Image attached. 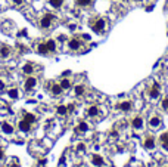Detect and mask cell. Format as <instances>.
Wrapping results in <instances>:
<instances>
[{
    "instance_id": "cell-1",
    "label": "cell",
    "mask_w": 168,
    "mask_h": 167,
    "mask_svg": "<svg viewBox=\"0 0 168 167\" xmlns=\"http://www.w3.org/2000/svg\"><path fill=\"white\" fill-rule=\"evenodd\" d=\"M55 19V16H53L52 13H46L41 18V21H40V25H41V28H49L50 25H52V21Z\"/></svg>"
},
{
    "instance_id": "cell-2",
    "label": "cell",
    "mask_w": 168,
    "mask_h": 167,
    "mask_svg": "<svg viewBox=\"0 0 168 167\" xmlns=\"http://www.w3.org/2000/svg\"><path fill=\"white\" fill-rule=\"evenodd\" d=\"M105 25H106V22H105V19H96L93 24H92V28H93V31H96V33H102L103 30H105Z\"/></svg>"
},
{
    "instance_id": "cell-3",
    "label": "cell",
    "mask_w": 168,
    "mask_h": 167,
    "mask_svg": "<svg viewBox=\"0 0 168 167\" xmlns=\"http://www.w3.org/2000/svg\"><path fill=\"white\" fill-rule=\"evenodd\" d=\"M18 129H19L21 132H24V133H28V132L31 130V123L25 121V120H21L19 123H18Z\"/></svg>"
},
{
    "instance_id": "cell-4",
    "label": "cell",
    "mask_w": 168,
    "mask_h": 167,
    "mask_svg": "<svg viewBox=\"0 0 168 167\" xmlns=\"http://www.w3.org/2000/svg\"><path fill=\"white\" fill-rule=\"evenodd\" d=\"M159 126H161V118L156 117V116L150 117V120H149V127L156 130V129H159Z\"/></svg>"
},
{
    "instance_id": "cell-5",
    "label": "cell",
    "mask_w": 168,
    "mask_h": 167,
    "mask_svg": "<svg viewBox=\"0 0 168 167\" xmlns=\"http://www.w3.org/2000/svg\"><path fill=\"white\" fill-rule=\"evenodd\" d=\"M159 83H153V86H152V89H150V92H149V95H150V98L152 99H156V98H159Z\"/></svg>"
},
{
    "instance_id": "cell-6",
    "label": "cell",
    "mask_w": 168,
    "mask_h": 167,
    "mask_svg": "<svg viewBox=\"0 0 168 167\" xmlns=\"http://www.w3.org/2000/svg\"><path fill=\"white\" fill-rule=\"evenodd\" d=\"M35 84H37V80H35L34 77H30V78H27V80H25L24 87H25V90H31V89H34Z\"/></svg>"
},
{
    "instance_id": "cell-7",
    "label": "cell",
    "mask_w": 168,
    "mask_h": 167,
    "mask_svg": "<svg viewBox=\"0 0 168 167\" xmlns=\"http://www.w3.org/2000/svg\"><path fill=\"white\" fill-rule=\"evenodd\" d=\"M131 126L133 127H134L136 130H139V129H141V127H143V118H141V117H134V118H133V121H131Z\"/></svg>"
},
{
    "instance_id": "cell-8",
    "label": "cell",
    "mask_w": 168,
    "mask_h": 167,
    "mask_svg": "<svg viewBox=\"0 0 168 167\" xmlns=\"http://www.w3.org/2000/svg\"><path fill=\"white\" fill-rule=\"evenodd\" d=\"M92 163H93L96 167H102L105 161H103V158H102L100 155H96V154H94V155L92 157Z\"/></svg>"
},
{
    "instance_id": "cell-9",
    "label": "cell",
    "mask_w": 168,
    "mask_h": 167,
    "mask_svg": "<svg viewBox=\"0 0 168 167\" xmlns=\"http://www.w3.org/2000/svg\"><path fill=\"white\" fill-rule=\"evenodd\" d=\"M68 46H69L71 50H78L80 46H81V43H80V40H77V39H72V40H69Z\"/></svg>"
},
{
    "instance_id": "cell-10",
    "label": "cell",
    "mask_w": 168,
    "mask_h": 167,
    "mask_svg": "<svg viewBox=\"0 0 168 167\" xmlns=\"http://www.w3.org/2000/svg\"><path fill=\"white\" fill-rule=\"evenodd\" d=\"M118 110H121V111H124V112H128V111L131 110V102L126 101V102L118 104Z\"/></svg>"
},
{
    "instance_id": "cell-11",
    "label": "cell",
    "mask_w": 168,
    "mask_h": 167,
    "mask_svg": "<svg viewBox=\"0 0 168 167\" xmlns=\"http://www.w3.org/2000/svg\"><path fill=\"white\" fill-rule=\"evenodd\" d=\"M143 146H145L146 149H153V148H155V139H153V138H146Z\"/></svg>"
},
{
    "instance_id": "cell-12",
    "label": "cell",
    "mask_w": 168,
    "mask_h": 167,
    "mask_svg": "<svg viewBox=\"0 0 168 167\" xmlns=\"http://www.w3.org/2000/svg\"><path fill=\"white\" fill-rule=\"evenodd\" d=\"M2 130L5 132L6 135H11V133H13V127L9 124V123H6V121H3L2 123Z\"/></svg>"
},
{
    "instance_id": "cell-13",
    "label": "cell",
    "mask_w": 168,
    "mask_h": 167,
    "mask_svg": "<svg viewBox=\"0 0 168 167\" xmlns=\"http://www.w3.org/2000/svg\"><path fill=\"white\" fill-rule=\"evenodd\" d=\"M88 130V126H87V123H80V124L77 126V129H75V132L77 133H84V132H87Z\"/></svg>"
},
{
    "instance_id": "cell-14",
    "label": "cell",
    "mask_w": 168,
    "mask_h": 167,
    "mask_svg": "<svg viewBox=\"0 0 168 167\" xmlns=\"http://www.w3.org/2000/svg\"><path fill=\"white\" fill-rule=\"evenodd\" d=\"M87 114H88V117H96L97 114H99V108L96 107V105H92L90 108H88V111H87Z\"/></svg>"
},
{
    "instance_id": "cell-15",
    "label": "cell",
    "mask_w": 168,
    "mask_h": 167,
    "mask_svg": "<svg viewBox=\"0 0 168 167\" xmlns=\"http://www.w3.org/2000/svg\"><path fill=\"white\" fill-rule=\"evenodd\" d=\"M50 90H52V93L55 95V96H58V95H60V93H62V90H64V89L60 87V84H53Z\"/></svg>"
},
{
    "instance_id": "cell-16",
    "label": "cell",
    "mask_w": 168,
    "mask_h": 167,
    "mask_svg": "<svg viewBox=\"0 0 168 167\" xmlns=\"http://www.w3.org/2000/svg\"><path fill=\"white\" fill-rule=\"evenodd\" d=\"M37 50H39V53H41V55L49 53V49H47V46H46V43H40L39 47H37Z\"/></svg>"
},
{
    "instance_id": "cell-17",
    "label": "cell",
    "mask_w": 168,
    "mask_h": 167,
    "mask_svg": "<svg viewBox=\"0 0 168 167\" xmlns=\"http://www.w3.org/2000/svg\"><path fill=\"white\" fill-rule=\"evenodd\" d=\"M9 53H11V49H9L7 46H2V49H0V56H2V58H7Z\"/></svg>"
},
{
    "instance_id": "cell-18",
    "label": "cell",
    "mask_w": 168,
    "mask_h": 167,
    "mask_svg": "<svg viewBox=\"0 0 168 167\" xmlns=\"http://www.w3.org/2000/svg\"><path fill=\"white\" fill-rule=\"evenodd\" d=\"M46 46H47L49 52H55V50H56V43H55V40H47V41H46Z\"/></svg>"
},
{
    "instance_id": "cell-19",
    "label": "cell",
    "mask_w": 168,
    "mask_h": 167,
    "mask_svg": "<svg viewBox=\"0 0 168 167\" xmlns=\"http://www.w3.org/2000/svg\"><path fill=\"white\" fill-rule=\"evenodd\" d=\"M59 84H60V87H62L64 90H65V89H69V87H71V81L68 80V78H64V80H60Z\"/></svg>"
},
{
    "instance_id": "cell-20",
    "label": "cell",
    "mask_w": 168,
    "mask_h": 167,
    "mask_svg": "<svg viewBox=\"0 0 168 167\" xmlns=\"http://www.w3.org/2000/svg\"><path fill=\"white\" fill-rule=\"evenodd\" d=\"M24 120H25V121H28V123H31V124H33V123L35 121V117L33 116V114H30V112H25V114H24Z\"/></svg>"
},
{
    "instance_id": "cell-21",
    "label": "cell",
    "mask_w": 168,
    "mask_h": 167,
    "mask_svg": "<svg viewBox=\"0 0 168 167\" xmlns=\"http://www.w3.org/2000/svg\"><path fill=\"white\" fill-rule=\"evenodd\" d=\"M22 71H24L25 74H31V73L34 71V68H33L31 64H25V65L22 67Z\"/></svg>"
},
{
    "instance_id": "cell-22",
    "label": "cell",
    "mask_w": 168,
    "mask_h": 167,
    "mask_svg": "<svg viewBox=\"0 0 168 167\" xmlns=\"http://www.w3.org/2000/svg\"><path fill=\"white\" fill-rule=\"evenodd\" d=\"M7 95H9V96H11V98H12V99H16V98H18V96H19V92H18V89H11V90H9V92H7Z\"/></svg>"
},
{
    "instance_id": "cell-23",
    "label": "cell",
    "mask_w": 168,
    "mask_h": 167,
    "mask_svg": "<svg viewBox=\"0 0 168 167\" xmlns=\"http://www.w3.org/2000/svg\"><path fill=\"white\" fill-rule=\"evenodd\" d=\"M49 3H50L53 7H60L62 3H64V0H49Z\"/></svg>"
},
{
    "instance_id": "cell-24",
    "label": "cell",
    "mask_w": 168,
    "mask_h": 167,
    "mask_svg": "<svg viewBox=\"0 0 168 167\" xmlns=\"http://www.w3.org/2000/svg\"><path fill=\"white\" fill-rule=\"evenodd\" d=\"M77 2V5L78 6H83V7H86V6H88L92 3V0H75Z\"/></svg>"
},
{
    "instance_id": "cell-25",
    "label": "cell",
    "mask_w": 168,
    "mask_h": 167,
    "mask_svg": "<svg viewBox=\"0 0 168 167\" xmlns=\"http://www.w3.org/2000/svg\"><path fill=\"white\" fill-rule=\"evenodd\" d=\"M68 112V108L64 107V105H60V107H58V114H60V116H66Z\"/></svg>"
},
{
    "instance_id": "cell-26",
    "label": "cell",
    "mask_w": 168,
    "mask_h": 167,
    "mask_svg": "<svg viewBox=\"0 0 168 167\" xmlns=\"http://www.w3.org/2000/svg\"><path fill=\"white\" fill-rule=\"evenodd\" d=\"M74 92H75V95H77V96H81V95L84 93V87H83V86H75Z\"/></svg>"
},
{
    "instance_id": "cell-27",
    "label": "cell",
    "mask_w": 168,
    "mask_h": 167,
    "mask_svg": "<svg viewBox=\"0 0 168 167\" xmlns=\"http://www.w3.org/2000/svg\"><path fill=\"white\" fill-rule=\"evenodd\" d=\"M161 107H162V110H168V98H164L162 99V104H161Z\"/></svg>"
},
{
    "instance_id": "cell-28",
    "label": "cell",
    "mask_w": 168,
    "mask_h": 167,
    "mask_svg": "<svg viewBox=\"0 0 168 167\" xmlns=\"http://www.w3.org/2000/svg\"><path fill=\"white\" fill-rule=\"evenodd\" d=\"M77 151H78V152L86 151V145H84V144H78V145H77Z\"/></svg>"
},
{
    "instance_id": "cell-29",
    "label": "cell",
    "mask_w": 168,
    "mask_h": 167,
    "mask_svg": "<svg viewBox=\"0 0 168 167\" xmlns=\"http://www.w3.org/2000/svg\"><path fill=\"white\" fill-rule=\"evenodd\" d=\"M165 140H168V133H162L161 135V142H165Z\"/></svg>"
},
{
    "instance_id": "cell-30",
    "label": "cell",
    "mask_w": 168,
    "mask_h": 167,
    "mask_svg": "<svg viewBox=\"0 0 168 167\" xmlns=\"http://www.w3.org/2000/svg\"><path fill=\"white\" fill-rule=\"evenodd\" d=\"M162 148H164V149H167V151H168V140H165V142H162Z\"/></svg>"
},
{
    "instance_id": "cell-31",
    "label": "cell",
    "mask_w": 168,
    "mask_h": 167,
    "mask_svg": "<svg viewBox=\"0 0 168 167\" xmlns=\"http://www.w3.org/2000/svg\"><path fill=\"white\" fill-rule=\"evenodd\" d=\"M13 3H15V5H22L24 0H13Z\"/></svg>"
},
{
    "instance_id": "cell-32",
    "label": "cell",
    "mask_w": 168,
    "mask_h": 167,
    "mask_svg": "<svg viewBox=\"0 0 168 167\" xmlns=\"http://www.w3.org/2000/svg\"><path fill=\"white\" fill-rule=\"evenodd\" d=\"M3 155H5V151H3V148H0V160L3 158Z\"/></svg>"
},
{
    "instance_id": "cell-33",
    "label": "cell",
    "mask_w": 168,
    "mask_h": 167,
    "mask_svg": "<svg viewBox=\"0 0 168 167\" xmlns=\"http://www.w3.org/2000/svg\"><path fill=\"white\" fill-rule=\"evenodd\" d=\"M19 36H21V37H24V36H27V30H22V31L19 33Z\"/></svg>"
},
{
    "instance_id": "cell-34",
    "label": "cell",
    "mask_w": 168,
    "mask_h": 167,
    "mask_svg": "<svg viewBox=\"0 0 168 167\" xmlns=\"http://www.w3.org/2000/svg\"><path fill=\"white\" fill-rule=\"evenodd\" d=\"M3 89H5V83L0 80V90H3Z\"/></svg>"
},
{
    "instance_id": "cell-35",
    "label": "cell",
    "mask_w": 168,
    "mask_h": 167,
    "mask_svg": "<svg viewBox=\"0 0 168 167\" xmlns=\"http://www.w3.org/2000/svg\"><path fill=\"white\" fill-rule=\"evenodd\" d=\"M65 40H66L65 36H59V41H65Z\"/></svg>"
},
{
    "instance_id": "cell-36",
    "label": "cell",
    "mask_w": 168,
    "mask_h": 167,
    "mask_svg": "<svg viewBox=\"0 0 168 167\" xmlns=\"http://www.w3.org/2000/svg\"><path fill=\"white\" fill-rule=\"evenodd\" d=\"M152 9H153V5H149V6H147V9H146V11H147V12H150V11H152Z\"/></svg>"
},
{
    "instance_id": "cell-37",
    "label": "cell",
    "mask_w": 168,
    "mask_h": 167,
    "mask_svg": "<svg viewBox=\"0 0 168 167\" xmlns=\"http://www.w3.org/2000/svg\"><path fill=\"white\" fill-rule=\"evenodd\" d=\"M40 166H44V164H46V160H44V158H43V160H40V163H39Z\"/></svg>"
},
{
    "instance_id": "cell-38",
    "label": "cell",
    "mask_w": 168,
    "mask_h": 167,
    "mask_svg": "<svg viewBox=\"0 0 168 167\" xmlns=\"http://www.w3.org/2000/svg\"><path fill=\"white\" fill-rule=\"evenodd\" d=\"M83 39H86V40H90V36H88V34H84Z\"/></svg>"
},
{
    "instance_id": "cell-39",
    "label": "cell",
    "mask_w": 168,
    "mask_h": 167,
    "mask_svg": "<svg viewBox=\"0 0 168 167\" xmlns=\"http://www.w3.org/2000/svg\"><path fill=\"white\" fill-rule=\"evenodd\" d=\"M167 167H168V166H167Z\"/></svg>"
}]
</instances>
